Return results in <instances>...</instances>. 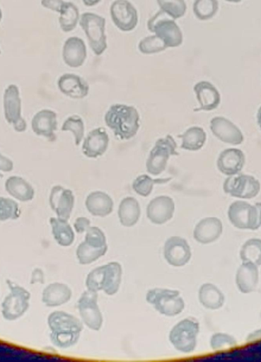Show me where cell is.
Here are the masks:
<instances>
[{"label":"cell","instance_id":"1","mask_svg":"<svg viewBox=\"0 0 261 362\" xmlns=\"http://www.w3.org/2000/svg\"><path fill=\"white\" fill-rule=\"evenodd\" d=\"M105 123L116 139L129 141L137 135L140 129V115L134 106L115 104L111 105L105 115Z\"/></svg>","mask_w":261,"mask_h":362},{"label":"cell","instance_id":"2","mask_svg":"<svg viewBox=\"0 0 261 362\" xmlns=\"http://www.w3.org/2000/svg\"><path fill=\"white\" fill-rule=\"evenodd\" d=\"M52 344L61 349L70 348L79 341L83 327L79 319L64 311H54L47 318Z\"/></svg>","mask_w":261,"mask_h":362},{"label":"cell","instance_id":"3","mask_svg":"<svg viewBox=\"0 0 261 362\" xmlns=\"http://www.w3.org/2000/svg\"><path fill=\"white\" fill-rule=\"evenodd\" d=\"M122 268L119 262H113L95 268L86 279L87 289L95 292L103 291L106 295L114 296L120 290Z\"/></svg>","mask_w":261,"mask_h":362},{"label":"cell","instance_id":"4","mask_svg":"<svg viewBox=\"0 0 261 362\" xmlns=\"http://www.w3.org/2000/svg\"><path fill=\"white\" fill-rule=\"evenodd\" d=\"M108 250L103 230L98 227H91L86 230L85 240L76 250V257L81 265H89L103 257Z\"/></svg>","mask_w":261,"mask_h":362},{"label":"cell","instance_id":"5","mask_svg":"<svg viewBox=\"0 0 261 362\" xmlns=\"http://www.w3.org/2000/svg\"><path fill=\"white\" fill-rule=\"evenodd\" d=\"M83 28L92 51L96 56L102 55L108 49V37L105 35V18L98 14L85 13L80 18Z\"/></svg>","mask_w":261,"mask_h":362},{"label":"cell","instance_id":"6","mask_svg":"<svg viewBox=\"0 0 261 362\" xmlns=\"http://www.w3.org/2000/svg\"><path fill=\"white\" fill-rule=\"evenodd\" d=\"M146 300L161 315L174 317L180 314L185 308V300L178 291L153 288L147 293Z\"/></svg>","mask_w":261,"mask_h":362},{"label":"cell","instance_id":"7","mask_svg":"<svg viewBox=\"0 0 261 362\" xmlns=\"http://www.w3.org/2000/svg\"><path fill=\"white\" fill-rule=\"evenodd\" d=\"M199 322L193 317L182 320L173 327L169 339L171 344L182 354H191L197 344Z\"/></svg>","mask_w":261,"mask_h":362},{"label":"cell","instance_id":"8","mask_svg":"<svg viewBox=\"0 0 261 362\" xmlns=\"http://www.w3.org/2000/svg\"><path fill=\"white\" fill-rule=\"evenodd\" d=\"M6 283L11 293L3 302L2 315L5 320L13 321L21 318L28 310L31 293L11 280H7Z\"/></svg>","mask_w":261,"mask_h":362},{"label":"cell","instance_id":"9","mask_svg":"<svg viewBox=\"0 0 261 362\" xmlns=\"http://www.w3.org/2000/svg\"><path fill=\"white\" fill-rule=\"evenodd\" d=\"M177 149L178 144L170 134L158 139L147 159V172L153 175H159L166 171L170 156L180 155Z\"/></svg>","mask_w":261,"mask_h":362},{"label":"cell","instance_id":"10","mask_svg":"<svg viewBox=\"0 0 261 362\" xmlns=\"http://www.w3.org/2000/svg\"><path fill=\"white\" fill-rule=\"evenodd\" d=\"M148 29L162 39L168 47H178L182 44L181 29L174 19L161 11L149 19Z\"/></svg>","mask_w":261,"mask_h":362},{"label":"cell","instance_id":"11","mask_svg":"<svg viewBox=\"0 0 261 362\" xmlns=\"http://www.w3.org/2000/svg\"><path fill=\"white\" fill-rule=\"evenodd\" d=\"M228 216L231 224L238 229L255 230L260 227L257 204L253 205L243 201L235 202L230 205Z\"/></svg>","mask_w":261,"mask_h":362},{"label":"cell","instance_id":"12","mask_svg":"<svg viewBox=\"0 0 261 362\" xmlns=\"http://www.w3.org/2000/svg\"><path fill=\"white\" fill-rule=\"evenodd\" d=\"M4 107L6 122L13 125L16 132H25L27 123L22 117V100L16 85L11 84L6 88L4 95Z\"/></svg>","mask_w":261,"mask_h":362},{"label":"cell","instance_id":"13","mask_svg":"<svg viewBox=\"0 0 261 362\" xmlns=\"http://www.w3.org/2000/svg\"><path fill=\"white\" fill-rule=\"evenodd\" d=\"M224 192L232 197L251 199L260 191V183L253 176L237 174L231 175L224 185Z\"/></svg>","mask_w":261,"mask_h":362},{"label":"cell","instance_id":"14","mask_svg":"<svg viewBox=\"0 0 261 362\" xmlns=\"http://www.w3.org/2000/svg\"><path fill=\"white\" fill-rule=\"evenodd\" d=\"M80 315L90 329L99 331L103 325V316L98 305V292L87 290L81 296L79 304Z\"/></svg>","mask_w":261,"mask_h":362},{"label":"cell","instance_id":"15","mask_svg":"<svg viewBox=\"0 0 261 362\" xmlns=\"http://www.w3.org/2000/svg\"><path fill=\"white\" fill-rule=\"evenodd\" d=\"M110 16L115 25L122 32H131L139 23L137 9L128 0H115L110 7Z\"/></svg>","mask_w":261,"mask_h":362},{"label":"cell","instance_id":"16","mask_svg":"<svg viewBox=\"0 0 261 362\" xmlns=\"http://www.w3.org/2000/svg\"><path fill=\"white\" fill-rule=\"evenodd\" d=\"M163 254L170 265L175 267L185 266L192 257L189 243L180 237H171L166 241Z\"/></svg>","mask_w":261,"mask_h":362},{"label":"cell","instance_id":"17","mask_svg":"<svg viewBox=\"0 0 261 362\" xmlns=\"http://www.w3.org/2000/svg\"><path fill=\"white\" fill-rule=\"evenodd\" d=\"M75 198L71 190L55 185L51 191L50 204L57 218L69 221L74 207Z\"/></svg>","mask_w":261,"mask_h":362},{"label":"cell","instance_id":"18","mask_svg":"<svg viewBox=\"0 0 261 362\" xmlns=\"http://www.w3.org/2000/svg\"><path fill=\"white\" fill-rule=\"evenodd\" d=\"M210 129L222 142L231 145L243 144L245 138L238 127L224 117H215L210 122Z\"/></svg>","mask_w":261,"mask_h":362},{"label":"cell","instance_id":"19","mask_svg":"<svg viewBox=\"0 0 261 362\" xmlns=\"http://www.w3.org/2000/svg\"><path fill=\"white\" fill-rule=\"evenodd\" d=\"M175 211V203L167 197L161 195L152 199L147 207V217L154 224H163L169 221L173 217Z\"/></svg>","mask_w":261,"mask_h":362},{"label":"cell","instance_id":"20","mask_svg":"<svg viewBox=\"0 0 261 362\" xmlns=\"http://www.w3.org/2000/svg\"><path fill=\"white\" fill-rule=\"evenodd\" d=\"M110 138L103 128L95 129L89 132L83 141L82 151L87 158L96 159L108 150Z\"/></svg>","mask_w":261,"mask_h":362},{"label":"cell","instance_id":"21","mask_svg":"<svg viewBox=\"0 0 261 362\" xmlns=\"http://www.w3.org/2000/svg\"><path fill=\"white\" fill-rule=\"evenodd\" d=\"M58 89L74 100L84 99L90 93V86L79 75L65 74L57 81Z\"/></svg>","mask_w":261,"mask_h":362},{"label":"cell","instance_id":"22","mask_svg":"<svg viewBox=\"0 0 261 362\" xmlns=\"http://www.w3.org/2000/svg\"><path fill=\"white\" fill-rule=\"evenodd\" d=\"M32 129L36 135L54 142L57 140L55 132L57 129L56 112L44 110L36 113L32 121Z\"/></svg>","mask_w":261,"mask_h":362},{"label":"cell","instance_id":"23","mask_svg":"<svg viewBox=\"0 0 261 362\" xmlns=\"http://www.w3.org/2000/svg\"><path fill=\"white\" fill-rule=\"evenodd\" d=\"M199 107L195 112H210L217 109L221 103V95L216 87L208 81H200L193 87Z\"/></svg>","mask_w":261,"mask_h":362},{"label":"cell","instance_id":"24","mask_svg":"<svg viewBox=\"0 0 261 362\" xmlns=\"http://www.w3.org/2000/svg\"><path fill=\"white\" fill-rule=\"evenodd\" d=\"M245 155L243 151L229 148L222 151L217 160L219 170L231 176L238 174L244 168Z\"/></svg>","mask_w":261,"mask_h":362},{"label":"cell","instance_id":"25","mask_svg":"<svg viewBox=\"0 0 261 362\" xmlns=\"http://www.w3.org/2000/svg\"><path fill=\"white\" fill-rule=\"evenodd\" d=\"M63 60L72 68H79L83 65L86 57V46L81 37H71L65 42L63 47Z\"/></svg>","mask_w":261,"mask_h":362},{"label":"cell","instance_id":"26","mask_svg":"<svg viewBox=\"0 0 261 362\" xmlns=\"http://www.w3.org/2000/svg\"><path fill=\"white\" fill-rule=\"evenodd\" d=\"M224 230L221 221L217 218H207L201 220L193 232L195 239L202 244L216 241Z\"/></svg>","mask_w":261,"mask_h":362},{"label":"cell","instance_id":"27","mask_svg":"<svg viewBox=\"0 0 261 362\" xmlns=\"http://www.w3.org/2000/svg\"><path fill=\"white\" fill-rule=\"evenodd\" d=\"M86 208L95 217L108 216L114 208V202L108 194L96 191L91 192L86 199Z\"/></svg>","mask_w":261,"mask_h":362},{"label":"cell","instance_id":"28","mask_svg":"<svg viewBox=\"0 0 261 362\" xmlns=\"http://www.w3.org/2000/svg\"><path fill=\"white\" fill-rule=\"evenodd\" d=\"M71 297V288L59 282L50 284L42 292V302L50 308L62 306L69 302Z\"/></svg>","mask_w":261,"mask_h":362},{"label":"cell","instance_id":"29","mask_svg":"<svg viewBox=\"0 0 261 362\" xmlns=\"http://www.w3.org/2000/svg\"><path fill=\"white\" fill-rule=\"evenodd\" d=\"M236 281L240 292L248 293L255 291L259 281L257 266L253 263L243 262L237 271Z\"/></svg>","mask_w":261,"mask_h":362},{"label":"cell","instance_id":"30","mask_svg":"<svg viewBox=\"0 0 261 362\" xmlns=\"http://www.w3.org/2000/svg\"><path fill=\"white\" fill-rule=\"evenodd\" d=\"M6 191L19 202H27L35 197L33 185L19 176L13 175L7 179L5 183Z\"/></svg>","mask_w":261,"mask_h":362},{"label":"cell","instance_id":"31","mask_svg":"<svg viewBox=\"0 0 261 362\" xmlns=\"http://www.w3.org/2000/svg\"><path fill=\"white\" fill-rule=\"evenodd\" d=\"M118 215L122 226L127 228L134 226L141 216V207L137 199L133 197L124 199L120 204Z\"/></svg>","mask_w":261,"mask_h":362},{"label":"cell","instance_id":"32","mask_svg":"<svg viewBox=\"0 0 261 362\" xmlns=\"http://www.w3.org/2000/svg\"><path fill=\"white\" fill-rule=\"evenodd\" d=\"M199 300L203 307L210 310H218L224 306V293L212 284H204L199 291Z\"/></svg>","mask_w":261,"mask_h":362},{"label":"cell","instance_id":"33","mask_svg":"<svg viewBox=\"0 0 261 362\" xmlns=\"http://www.w3.org/2000/svg\"><path fill=\"white\" fill-rule=\"evenodd\" d=\"M182 139L180 148L188 151H198L205 145L207 136L200 127H191L185 133L178 136Z\"/></svg>","mask_w":261,"mask_h":362},{"label":"cell","instance_id":"34","mask_svg":"<svg viewBox=\"0 0 261 362\" xmlns=\"http://www.w3.org/2000/svg\"><path fill=\"white\" fill-rule=\"evenodd\" d=\"M50 224L56 242L62 247H70L74 241L75 235L69 223L59 218H52Z\"/></svg>","mask_w":261,"mask_h":362},{"label":"cell","instance_id":"35","mask_svg":"<svg viewBox=\"0 0 261 362\" xmlns=\"http://www.w3.org/2000/svg\"><path fill=\"white\" fill-rule=\"evenodd\" d=\"M60 15L59 24L65 33L72 32L81 18L79 8L71 2H65Z\"/></svg>","mask_w":261,"mask_h":362},{"label":"cell","instance_id":"36","mask_svg":"<svg viewBox=\"0 0 261 362\" xmlns=\"http://www.w3.org/2000/svg\"><path fill=\"white\" fill-rule=\"evenodd\" d=\"M240 257L243 262L261 266V240L253 238L246 241L240 249Z\"/></svg>","mask_w":261,"mask_h":362},{"label":"cell","instance_id":"37","mask_svg":"<svg viewBox=\"0 0 261 362\" xmlns=\"http://www.w3.org/2000/svg\"><path fill=\"white\" fill-rule=\"evenodd\" d=\"M218 0H196L193 4V13L200 21H208L218 13Z\"/></svg>","mask_w":261,"mask_h":362},{"label":"cell","instance_id":"38","mask_svg":"<svg viewBox=\"0 0 261 362\" xmlns=\"http://www.w3.org/2000/svg\"><path fill=\"white\" fill-rule=\"evenodd\" d=\"M172 180L171 177L166 179H152L149 175H141L133 181L132 189L142 197H148L151 194L153 185L156 184H166Z\"/></svg>","mask_w":261,"mask_h":362},{"label":"cell","instance_id":"39","mask_svg":"<svg viewBox=\"0 0 261 362\" xmlns=\"http://www.w3.org/2000/svg\"><path fill=\"white\" fill-rule=\"evenodd\" d=\"M157 2L161 11L174 21L185 16L187 11L185 0H157Z\"/></svg>","mask_w":261,"mask_h":362},{"label":"cell","instance_id":"40","mask_svg":"<svg viewBox=\"0 0 261 362\" xmlns=\"http://www.w3.org/2000/svg\"><path fill=\"white\" fill-rule=\"evenodd\" d=\"M62 132H71L74 136L75 145L79 146L84 138L85 126L82 117L72 115L65 120L62 128Z\"/></svg>","mask_w":261,"mask_h":362},{"label":"cell","instance_id":"41","mask_svg":"<svg viewBox=\"0 0 261 362\" xmlns=\"http://www.w3.org/2000/svg\"><path fill=\"white\" fill-rule=\"evenodd\" d=\"M168 48L162 39L157 35H151L142 39L139 42V49L144 54H153L166 51Z\"/></svg>","mask_w":261,"mask_h":362},{"label":"cell","instance_id":"42","mask_svg":"<svg viewBox=\"0 0 261 362\" xmlns=\"http://www.w3.org/2000/svg\"><path fill=\"white\" fill-rule=\"evenodd\" d=\"M18 204L8 198L0 197V221L16 220L21 217Z\"/></svg>","mask_w":261,"mask_h":362},{"label":"cell","instance_id":"43","mask_svg":"<svg viewBox=\"0 0 261 362\" xmlns=\"http://www.w3.org/2000/svg\"><path fill=\"white\" fill-rule=\"evenodd\" d=\"M210 345L214 350H222L235 347L237 345V341L228 334H216L211 337Z\"/></svg>","mask_w":261,"mask_h":362},{"label":"cell","instance_id":"44","mask_svg":"<svg viewBox=\"0 0 261 362\" xmlns=\"http://www.w3.org/2000/svg\"><path fill=\"white\" fill-rule=\"evenodd\" d=\"M41 4L44 8L61 13L65 2L64 0H42Z\"/></svg>","mask_w":261,"mask_h":362},{"label":"cell","instance_id":"45","mask_svg":"<svg viewBox=\"0 0 261 362\" xmlns=\"http://www.w3.org/2000/svg\"><path fill=\"white\" fill-rule=\"evenodd\" d=\"M91 223L86 218H79L75 221L74 227L77 233H83L91 228Z\"/></svg>","mask_w":261,"mask_h":362},{"label":"cell","instance_id":"46","mask_svg":"<svg viewBox=\"0 0 261 362\" xmlns=\"http://www.w3.org/2000/svg\"><path fill=\"white\" fill-rule=\"evenodd\" d=\"M14 168L13 162L6 156L0 153V171L5 173L12 172Z\"/></svg>","mask_w":261,"mask_h":362},{"label":"cell","instance_id":"47","mask_svg":"<svg viewBox=\"0 0 261 362\" xmlns=\"http://www.w3.org/2000/svg\"><path fill=\"white\" fill-rule=\"evenodd\" d=\"M45 280V274L41 269H35L33 271L30 280L32 285H36V284H44Z\"/></svg>","mask_w":261,"mask_h":362},{"label":"cell","instance_id":"48","mask_svg":"<svg viewBox=\"0 0 261 362\" xmlns=\"http://www.w3.org/2000/svg\"><path fill=\"white\" fill-rule=\"evenodd\" d=\"M260 338H261V329H257V330L251 332V334H250L248 336L247 341H255V340L259 339Z\"/></svg>","mask_w":261,"mask_h":362},{"label":"cell","instance_id":"49","mask_svg":"<svg viewBox=\"0 0 261 362\" xmlns=\"http://www.w3.org/2000/svg\"><path fill=\"white\" fill-rule=\"evenodd\" d=\"M102 0H83V3L86 6L92 7L98 5Z\"/></svg>","mask_w":261,"mask_h":362},{"label":"cell","instance_id":"50","mask_svg":"<svg viewBox=\"0 0 261 362\" xmlns=\"http://www.w3.org/2000/svg\"><path fill=\"white\" fill-rule=\"evenodd\" d=\"M257 124H258L259 128L261 130V106L259 107V110L257 112Z\"/></svg>","mask_w":261,"mask_h":362},{"label":"cell","instance_id":"51","mask_svg":"<svg viewBox=\"0 0 261 362\" xmlns=\"http://www.w3.org/2000/svg\"><path fill=\"white\" fill-rule=\"evenodd\" d=\"M226 1L231 4H239L240 2H243V0H226Z\"/></svg>","mask_w":261,"mask_h":362},{"label":"cell","instance_id":"52","mask_svg":"<svg viewBox=\"0 0 261 362\" xmlns=\"http://www.w3.org/2000/svg\"><path fill=\"white\" fill-rule=\"evenodd\" d=\"M257 204V206H258L259 211H260V227H261V204L258 203Z\"/></svg>","mask_w":261,"mask_h":362},{"label":"cell","instance_id":"53","mask_svg":"<svg viewBox=\"0 0 261 362\" xmlns=\"http://www.w3.org/2000/svg\"><path fill=\"white\" fill-rule=\"evenodd\" d=\"M2 18H3V12H2L1 8H0V22L2 21Z\"/></svg>","mask_w":261,"mask_h":362},{"label":"cell","instance_id":"54","mask_svg":"<svg viewBox=\"0 0 261 362\" xmlns=\"http://www.w3.org/2000/svg\"><path fill=\"white\" fill-rule=\"evenodd\" d=\"M3 177H4V175L1 173H0V179H1Z\"/></svg>","mask_w":261,"mask_h":362},{"label":"cell","instance_id":"55","mask_svg":"<svg viewBox=\"0 0 261 362\" xmlns=\"http://www.w3.org/2000/svg\"><path fill=\"white\" fill-rule=\"evenodd\" d=\"M2 54L1 50H0V54Z\"/></svg>","mask_w":261,"mask_h":362}]
</instances>
